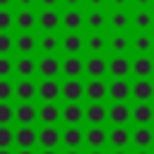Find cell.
I'll use <instances>...</instances> for the list:
<instances>
[{
  "label": "cell",
  "mask_w": 154,
  "mask_h": 154,
  "mask_svg": "<svg viewBox=\"0 0 154 154\" xmlns=\"http://www.w3.org/2000/svg\"><path fill=\"white\" fill-rule=\"evenodd\" d=\"M0 55H14V34H0Z\"/></svg>",
  "instance_id": "41"
},
{
  "label": "cell",
  "mask_w": 154,
  "mask_h": 154,
  "mask_svg": "<svg viewBox=\"0 0 154 154\" xmlns=\"http://www.w3.org/2000/svg\"><path fill=\"white\" fill-rule=\"evenodd\" d=\"M154 144V128L152 125H135L130 128V147L135 149H152Z\"/></svg>",
  "instance_id": "15"
},
{
  "label": "cell",
  "mask_w": 154,
  "mask_h": 154,
  "mask_svg": "<svg viewBox=\"0 0 154 154\" xmlns=\"http://www.w3.org/2000/svg\"><path fill=\"white\" fill-rule=\"evenodd\" d=\"M36 10H60V0H36Z\"/></svg>",
  "instance_id": "44"
},
{
  "label": "cell",
  "mask_w": 154,
  "mask_h": 154,
  "mask_svg": "<svg viewBox=\"0 0 154 154\" xmlns=\"http://www.w3.org/2000/svg\"><path fill=\"white\" fill-rule=\"evenodd\" d=\"M60 120L65 125H82L84 123V103H63Z\"/></svg>",
  "instance_id": "32"
},
{
  "label": "cell",
  "mask_w": 154,
  "mask_h": 154,
  "mask_svg": "<svg viewBox=\"0 0 154 154\" xmlns=\"http://www.w3.org/2000/svg\"><path fill=\"white\" fill-rule=\"evenodd\" d=\"M132 10H154V0H130Z\"/></svg>",
  "instance_id": "45"
},
{
  "label": "cell",
  "mask_w": 154,
  "mask_h": 154,
  "mask_svg": "<svg viewBox=\"0 0 154 154\" xmlns=\"http://www.w3.org/2000/svg\"><path fill=\"white\" fill-rule=\"evenodd\" d=\"M36 144H41V149H58L60 147V128L58 125H41L36 130Z\"/></svg>",
  "instance_id": "19"
},
{
  "label": "cell",
  "mask_w": 154,
  "mask_h": 154,
  "mask_svg": "<svg viewBox=\"0 0 154 154\" xmlns=\"http://www.w3.org/2000/svg\"><path fill=\"white\" fill-rule=\"evenodd\" d=\"M108 84L106 79H84V103H106Z\"/></svg>",
  "instance_id": "9"
},
{
  "label": "cell",
  "mask_w": 154,
  "mask_h": 154,
  "mask_svg": "<svg viewBox=\"0 0 154 154\" xmlns=\"http://www.w3.org/2000/svg\"><path fill=\"white\" fill-rule=\"evenodd\" d=\"M14 123L34 125L36 123V103H14Z\"/></svg>",
  "instance_id": "36"
},
{
  "label": "cell",
  "mask_w": 154,
  "mask_h": 154,
  "mask_svg": "<svg viewBox=\"0 0 154 154\" xmlns=\"http://www.w3.org/2000/svg\"><path fill=\"white\" fill-rule=\"evenodd\" d=\"M60 10H82V0H60Z\"/></svg>",
  "instance_id": "47"
},
{
  "label": "cell",
  "mask_w": 154,
  "mask_h": 154,
  "mask_svg": "<svg viewBox=\"0 0 154 154\" xmlns=\"http://www.w3.org/2000/svg\"><path fill=\"white\" fill-rule=\"evenodd\" d=\"M108 154H130V149H111Z\"/></svg>",
  "instance_id": "52"
},
{
  "label": "cell",
  "mask_w": 154,
  "mask_h": 154,
  "mask_svg": "<svg viewBox=\"0 0 154 154\" xmlns=\"http://www.w3.org/2000/svg\"><path fill=\"white\" fill-rule=\"evenodd\" d=\"M108 10H84V34H106Z\"/></svg>",
  "instance_id": "2"
},
{
  "label": "cell",
  "mask_w": 154,
  "mask_h": 154,
  "mask_svg": "<svg viewBox=\"0 0 154 154\" xmlns=\"http://www.w3.org/2000/svg\"><path fill=\"white\" fill-rule=\"evenodd\" d=\"M130 99L135 103H152L154 79H130Z\"/></svg>",
  "instance_id": "12"
},
{
  "label": "cell",
  "mask_w": 154,
  "mask_h": 154,
  "mask_svg": "<svg viewBox=\"0 0 154 154\" xmlns=\"http://www.w3.org/2000/svg\"><path fill=\"white\" fill-rule=\"evenodd\" d=\"M14 77L34 79L36 77V55H14Z\"/></svg>",
  "instance_id": "24"
},
{
  "label": "cell",
  "mask_w": 154,
  "mask_h": 154,
  "mask_svg": "<svg viewBox=\"0 0 154 154\" xmlns=\"http://www.w3.org/2000/svg\"><path fill=\"white\" fill-rule=\"evenodd\" d=\"M108 10H130V0H108Z\"/></svg>",
  "instance_id": "48"
},
{
  "label": "cell",
  "mask_w": 154,
  "mask_h": 154,
  "mask_svg": "<svg viewBox=\"0 0 154 154\" xmlns=\"http://www.w3.org/2000/svg\"><path fill=\"white\" fill-rule=\"evenodd\" d=\"M60 154H82V149H65V152H60Z\"/></svg>",
  "instance_id": "54"
},
{
  "label": "cell",
  "mask_w": 154,
  "mask_h": 154,
  "mask_svg": "<svg viewBox=\"0 0 154 154\" xmlns=\"http://www.w3.org/2000/svg\"><path fill=\"white\" fill-rule=\"evenodd\" d=\"M14 154H36V149H14Z\"/></svg>",
  "instance_id": "51"
},
{
  "label": "cell",
  "mask_w": 154,
  "mask_h": 154,
  "mask_svg": "<svg viewBox=\"0 0 154 154\" xmlns=\"http://www.w3.org/2000/svg\"><path fill=\"white\" fill-rule=\"evenodd\" d=\"M108 79H130V55H108Z\"/></svg>",
  "instance_id": "22"
},
{
  "label": "cell",
  "mask_w": 154,
  "mask_h": 154,
  "mask_svg": "<svg viewBox=\"0 0 154 154\" xmlns=\"http://www.w3.org/2000/svg\"><path fill=\"white\" fill-rule=\"evenodd\" d=\"M14 77V55H0V79Z\"/></svg>",
  "instance_id": "38"
},
{
  "label": "cell",
  "mask_w": 154,
  "mask_h": 154,
  "mask_svg": "<svg viewBox=\"0 0 154 154\" xmlns=\"http://www.w3.org/2000/svg\"><path fill=\"white\" fill-rule=\"evenodd\" d=\"M14 99H17V103H34L36 79H14Z\"/></svg>",
  "instance_id": "29"
},
{
  "label": "cell",
  "mask_w": 154,
  "mask_h": 154,
  "mask_svg": "<svg viewBox=\"0 0 154 154\" xmlns=\"http://www.w3.org/2000/svg\"><path fill=\"white\" fill-rule=\"evenodd\" d=\"M0 10H14V0H0Z\"/></svg>",
  "instance_id": "49"
},
{
  "label": "cell",
  "mask_w": 154,
  "mask_h": 154,
  "mask_svg": "<svg viewBox=\"0 0 154 154\" xmlns=\"http://www.w3.org/2000/svg\"><path fill=\"white\" fill-rule=\"evenodd\" d=\"M130 154H154L152 149H135V152H130Z\"/></svg>",
  "instance_id": "53"
},
{
  "label": "cell",
  "mask_w": 154,
  "mask_h": 154,
  "mask_svg": "<svg viewBox=\"0 0 154 154\" xmlns=\"http://www.w3.org/2000/svg\"><path fill=\"white\" fill-rule=\"evenodd\" d=\"M36 120L41 125H58L60 123V106L58 103H41V106H36Z\"/></svg>",
  "instance_id": "34"
},
{
  "label": "cell",
  "mask_w": 154,
  "mask_h": 154,
  "mask_svg": "<svg viewBox=\"0 0 154 154\" xmlns=\"http://www.w3.org/2000/svg\"><path fill=\"white\" fill-rule=\"evenodd\" d=\"M82 154H108V149H84Z\"/></svg>",
  "instance_id": "50"
},
{
  "label": "cell",
  "mask_w": 154,
  "mask_h": 154,
  "mask_svg": "<svg viewBox=\"0 0 154 154\" xmlns=\"http://www.w3.org/2000/svg\"><path fill=\"white\" fill-rule=\"evenodd\" d=\"M130 34H154V10L130 7Z\"/></svg>",
  "instance_id": "1"
},
{
  "label": "cell",
  "mask_w": 154,
  "mask_h": 154,
  "mask_svg": "<svg viewBox=\"0 0 154 154\" xmlns=\"http://www.w3.org/2000/svg\"><path fill=\"white\" fill-rule=\"evenodd\" d=\"M108 55H132L130 34H108Z\"/></svg>",
  "instance_id": "33"
},
{
  "label": "cell",
  "mask_w": 154,
  "mask_h": 154,
  "mask_svg": "<svg viewBox=\"0 0 154 154\" xmlns=\"http://www.w3.org/2000/svg\"><path fill=\"white\" fill-rule=\"evenodd\" d=\"M36 147V128L17 125L14 128V149H34Z\"/></svg>",
  "instance_id": "26"
},
{
  "label": "cell",
  "mask_w": 154,
  "mask_h": 154,
  "mask_svg": "<svg viewBox=\"0 0 154 154\" xmlns=\"http://www.w3.org/2000/svg\"><path fill=\"white\" fill-rule=\"evenodd\" d=\"M38 55H60V31L58 34H36Z\"/></svg>",
  "instance_id": "21"
},
{
  "label": "cell",
  "mask_w": 154,
  "mask_h": 154,
  "mask_svg": "<svg viewBox=\"0 0 154 154\" xmlns=\"http://www.w3.org/2000/svg\"><path fill=\"white\" fill-rule=\"evenodd\" d=\"M111 125H130V103H108V118Z\"/></svg>",
  "instance_id": "35"
},
{
  "label": "cell",
  "mask_w": 154,
  "mask_h": 154,
  "mask_svg": "<svg viewBox=\"0 0 154 154\" xmlns=\"http://www.w3.org/2000/svg\"><path fill=\"white\" fill-rule=\"evenodd\" d=\"M108 34H130V10H108Z\"/></svg>",
  "instance_id": "20"
},
{
  "label": "cell",
  "mask_w": 154,
  "mask_h": 154,
  "mask_svg": "<svg viewBox=\"0 0 154 154\" xmlns=\"http://www.w3.org/2000/svg\"><path fill=\"white\" fill-rule=\"evenodd\" d=\"M0 154H14V149H0Z\"/></svg>",
  "instance_id": "56"
},
{
  "label": "cell",
  "mask_w": 154,
  "mask_h": 154,
  "mask_svg": "<svg viewBox=\"0 0 154 154\" xmlns=\"http://www.w3.org/2000/svg\"><path fill=\"white\" fill-rule=\"evenodd\" d=\"M82 147L84 149H108V128L106 125H87Z\"/></svg>",
  "instance_id": "5"
},
{
  "label": "cell",
  "mask_w": 154,
  "mask_h": 154,
  "mask_svg": "<svg viewBox=\"0 0 154 154\" xmlns=\"http://www.w3.org/2000/svg\"><path fill=\"white\" fill-rule=\"evenodd\" d=\"M14 99V79H0V103H12Z\"/></svg>",
  "instance_id": "39"
},
{
  "label": "cell",
  "mask_w": 154,
  "mask_h": 154,
  "mask_svg": "<svg viewBox=\"0 0 154 154\" xmlns=\"http://www.w3.org/2000/svg\"><path fill=\"white\" fill-rule=\"evenodd\" d=\"M60 31L84 34V10H60Z\"/></svg>",
  "instance_id": "13"
},
{
  "label": "cell",
  "mask_w": 154,
  "mask_h": 154,
  "mask_svg": "<svg viewBox=\"0 0 154 154\" xmlns=\"http://www.w3.org/2000/svg\"><path fill=\"white\" fill-rule=\"evenodd\" d=\"M130 77L152 79L154 77V55H130Z\"/></svg>",
  "instance_id": "6"
},
{
  "label": "cell",
  "mask_w": 154,
  "mask_h": 154,
  "mask_svg": "<svg viewBox=\"0 0 154 154\" xmlns=\"http://www.w3.org/2000/svg\"><path fill=\"white\" fill-rule=\"evenodd\" d=\"M60 99L65 103H84V79H60Z\"/></svg>",
  "instance_id": "8"
},
{
  "label": "cell",
  "mask_w": 154,
  "mask_h": 154,
  "mask_svg": "<svg viewBox=\"0 0 154 154\" xmlns=\"http://www.w3.org/2000/svg\"><path fill=\"white\" fill-rule=\"evenodd\" d=\"M14 10H36V0H14Z\"/></svg>",
  "instance_id": "46"
},
{
  "label": "cell",
  "mask_w": 154,
  "mask_h": 154,
  "mask_svg": "<svg viewBox=\"0 0 154 154\" xmlns=\"http://www.w3.org/2000/svg\"><path fill=\"white\" fill-rule=\"evenodd\" d=\"M130 123L152 125L154 123V103H130Z\"/></svg>",
  "instance_id": "25"
},
{
  "label": "cell",
  "mask_w": 154,
  "mask_h": 154,
  "mask_svg": "<svg viewBox=\"0 0 154 154\" xmlns=\"http://www.w3.org/2000/svg\"><path fill=\"white\" fill-rule=\"evenodd\" d=\"M82 144H84V128L82 125H65L60 130V147L82 149Z\"/></svg>",
  "instance_id": "16"
},
{
  "label": "cell",
  "mask_w": 154,
  "mask_h": 154,
  "mask_svg": "<svg viewBox=\"0 0 154 154\" xmlns=\"http://www.w3.org/2000/svg\"><path fill=\"white\" fill-rule=\"evenodd\" d=\"M132 55H154V34H130Z\"/></svg>",
  "instance_id": "23"
},
{
  "label": "cell",
  "mask_w": 154,
  "mask_h": 154,
  "mask_svg": "<svg viewBox=\"0 0 154 154\" xmlns=\"http://www.w3.org/2000/svg\"><path fill=\"white\" fill-rule=\"evenodd\" d=\"M0 34H14V10H0Z\"/></svg>",
  "instance_id": "37"
},
{
  "label": "cell",
  "mask_w": 154,
  "mask_h": 154,
  "mask_svg": "<svg viewBox=\"0 0 154 154\" xmlns=\"http://www.w3.org/2000/svg\"><path fill=\"white\" fill-rule=\"evenodd\" d=\"M36 29H38V34H58L60 31V10H36Z\"/></svg>",
  "instance_id": "7"
},
{
  "label": "cell",
  "mask_w": 154,
  "mask_h": 154,
  "mask_svg": "<svg viewBox=\"0 0 154 154\" xmlns=\"http://www.w3.org/2000/svg\"><path fill=\"white\" fill-rule=\"evenodd\" d=\"M36 31V10H14V34Z\"/></svg>",
  "instance_id": "31"
},
{
  "label": "cell",
  "mask_w": 154,
  "mask_h": 154,
  "mask_svg": "<svg viewBox=\"0 0 154 154\" xmlns=\"http://www.w3.org/2000/svg\"><path fill=\"white\" fill-rule=\"evenodd\" d=\"M82 10H108V0H82Z\"/></svg>",
  "instance_id": "43"
},
{
  "label": "cell",
  "mask_w": 154,
  "mask_h": 154,
  "mask_svg": "<svg viewBox=\"0 0 154 154\" xmlns=\"http://www.w3.org/2000/svg\"><path fill=\"white\" fill-rule=\"evenodd\" d=\"M60 53L63 55H84V34L60 31Z\"/></svg>",
  "instance_id": "10"
},
{
  "label": "cell",
  "mask_w": 154,
  "mask_h": 154,
  "mask_svg": "<svg viewBox=\"0 0 154 154\" xmlns=\"http://www.w3.org/2000/svg\"><path fill=\"white\" fill-rule=\"evenodd\" d=\"M14 55H36V31L14 34Z\"/></svg>",
  "instance_id": "28"
},
{
  "label": "cell",
  "mask_w": 154,
  "mask_h": 154,
  "mask_svg": "<svg viewBox=\"0 0 154 154\" xmlns=\"http://www.w3.org/2000/svg\"><path fill=\"white\" fill-rule=\"evenodd\" d=\"M108 55H84V79H106Z\"/></svg>",
  "instance_id": "4"
},
{
  "label": "cell",
  "mask_w": 154,
  "mask_h": 154,
  "mask_svg": "<svg viewBox=\"0 0 154 154\" xmlns=\"http://www.w3.org/2000/svg\"><path fill=\"white\" fill-rule=\"evenodd\" d=\"M84 55H108V31L84 34Z\"/></svg>",
  "instance_id": "17"
},
{
  "label": "cell",
  "mask_w": 154,
  "mask_h": 154,
  "mask_svg": "<svg viewBox=\"0 0 154 154\" xmlns=\"http://www.w3.org/2000/svg\"><path fill=\"white\" fill-rule=\"evenodd\" d=\"M38 154H60V152H58V149H41Z\"/></svg>",
  "instance_id": "55"
},
{
  "label": "cell",
  "mask_w": 154,
  "mask_h": 154,
  "mask_svg": "<svg viewBox=\"0 0 154 154\" xmlns=\"http://www.w3.org/2000/svg\"><path fill=\"white\" fill-rule=\"evenodd\" d=\"M108 103H84V123L87 125H106Z\"/></svg>",
  "instance_id": "30"
},
{
  "label": "cell",
  "mask_w": 154,
  "mask_h": 154,
  "mask_svg": "<svg viewBox=\"0 0 154 154\" xmlns=\"http://www.w3.org/2000/svg\"><path fill=\"white\" fill-rule=\"evenodd\" d=\"M63 79H84V55H60Z\"/></svg>",
  "instance_id": "3"
},
{
  "label": "cell",
  "mask_w": 154,
  "mask_h": 154,
  "mask_svg": "<svg viewBox=\"0 0 154 154\" xmlns=\"http://www.w3.org/2000/svg\"><path fill=\"white\" fill-rule=\"evenodd\" d=\"M14 123V103H0V125Z\"/></svg>",
  "instance_id": "42"
},
{
  "label": "cell",
  "mask_w": 154,
  "mask_h": 154,
  "mask_svg": "<svg viewBox=\"0 0 154 154\" xmlns=\"http://www.w3.org/2000/svg\"><path fill=\"white\" fill-rule=\"evenodd\" d=\"M108 147L111 149H130V128L111 125L108 128Z\"/></svg>",
  "instance_id": "27"
},
{
  "label": "cell",
  "mask_w": 154,
  "mask_h": 154,
  "mask_svg": "<svg viewBox=\"0 0 154 154\" xmlns=\"http://www.w3.org/2000/svg\"><path fill=\"white\" fill-rule=\"evenodd\" d=\"M36 75L41 79H60V55L36 58Z\"/></svg>",
  "instance_id": "11"
},
{
  "label": "cell",
  "mask_w": 154,
  "mask_h": 154,
  "mask_svg": "<svg viewBox=\"0 0 154 154\" xmlns=\"http://www.w3.org/2000/svg\"><path fill=\"white\" fill-rule=\"evenodd\" d=\"M36 99H41V103H58L60 79H38L36 82Z\"/></svg>",
  "instance_id": "14"
},
{
  "label": "cell",
  "mask_w": 154,
  "mask_h": 154,
  "mask_svg": "<svg viewBox=\"0 0 154 154\" xmlns=\"http://www.w3.org/2000/svg\"><path fill=\"white\" fill-rule=\"evenodd\" d=\"M111 103H130V79H106Z\"/></svg>",
  "instance_id": "18"
},
{
  "label": "cell",
  "mask_w": 154,
  "mask_h": 154,
  "mask_svg": "<svg viewBox=\"0 0 154 154\" xmlns=\"http://www.w3.org/2000/svg\"><path fill=\"white\" fill-rule=\"evenodd\" d=\"M12 147H14V128L0 125V149H12Z\"/></svg>",
  "instance_id": "40"
}]
</instances>
